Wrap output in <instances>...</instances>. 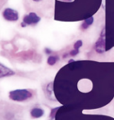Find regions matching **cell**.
I'll use <instances>...</instances> for the list:
<instances>
[{
    "label": "cell",
    "instance_id": "1",
    "mask_svg": "<svg viewBox=\"0 0 114 120\" xmlns=\"http://www.w3.org/2000/svg\"><path fill=\"white\" fill-rule=\"evenodd\" d=\"M32 97V93L27 89H17L9 92V98L13 101H24Z\"/></svg>",
    "mask_w": 114,
    "mask_h": 120
},
{
    "label": "cell",
    "instance_id": "2",
    "mask_svg": "<svg viewBox=\"0 0 114 120\" xmlns=\"http://www.w3.org/2000/svg\"><path fill=\"white\" fill-rule=\"evenodd\" d=\"M3 17L7 21L15 22V21H18L19 14H18V12L15 9H12V8H5L4 9V11H3Z\"/></svg>",
    "mask_w": 114,
    "mask_h": 120
},
{
    "label": "cell",
    "instance_id": "3",
    "mask_svg": "<svg viewBox=\"0 0 114 120\" xmlns=\"http://www.w3.org/2000/svg\"><path fill=\"white\" fill-rule=\"evenodd\" d=\"M40 21H41V18L35 12H30V13L24 15V19H23V22L26 25H35Z\"/></svg>",
    "mask_w": 114,
    "mask_h": 120
},
{
    "label": "cell",
    "instance_id": "4",
    "mask_svg": "<svg viewBox=\"0 0 114 120\" xmlns=\"http://www.w3.org/2000/svg\"><path fill=\"white\" fill-rule=\"evenodd\" d=\"M105 29H103L98 40L96 41L95 43V51L98 52V53H102L106 51V48H105V44H106V39H105Z\"/></svg>",
    "mask_w": 114,
    "mask_h": 120
},
{
    "label": "cell",
    "instance_id": "5",
    "mask_svg": "<svg viewBox=\"0 0 114 120\" xmlns=\"http://www.w3.org/2000/svg\"><path fill=\"white\" fill-rule=\"evenodd\" d=\"M43 114H44V111H43L41 108L35 107V108H33V109L30 111V115H31L33 118H40V117H41Z\"/></svg>",
    "mask_w": 114,
    "mask_h": 120
},
{
    "label": "cell",
    "instance_id": "6",
    "mask_svg": "<svg viewBox=\"0 0 114 120\" xmlns=\"http://www.w3.org/2000/svg\"><path fill=\"white\" fill-rule=\"evenodd\" d=\"M93 21H94V18L93 17H90L88 19H85V21L83 22V23L81 24V29L82 30H85L87 28H89L92 23H93Z\"/></svg>",
    "mask_w": 114,
    "mask_h": 120
},
{
    "label": "cell",
    "instance_id": "7",
    "mask_svg": "<svg viewBox=\"0 0 114 120\" xmlns=\"http://www.w3.org/2000/svg\"><path fill=\"white\" fill-rule=\"evenodd\" d=\"M13 74H14V72L11 69L6 68L5 66H3L1 64V78L6 77V76H9V75H13Z\"/></svg>",
    "mask_w": 114,
    "mask_h": 120
},
{
    "label": "cell",
    "instance_id": "8",
    "mask_svg": "<svg viewBox=\"0 0 114 120\" xmlns=\"http://www.w3.org/2000/svg\"><path fill=\"white\" fill-rule=\"evenodd\" d=\"M57 61H58V56L57 55H50L47 58V64L50 65V66H54Z\"/></svg>",
    "mask_w": 114,
    "mask_h": 120
},
{
    "label": "cell",
    "instance_id": "9",
    "mask_svg": "<svg viewBox=\"0 0 114 120\" xmlns=\"http://www.w3.org/2000/svg\"><path fill=\"white\" fill-rule=\"evenodd\" d=\"M82 40H77V41H75L74 42V44H73V49H79L81 46H82Z\"/></svg>",
    "mask_w": 114,
    "mask_h": 120
},
{
    "label": "cell",
    "instance_id": "10",
    "mask_svg": "<svg viewBox=\"0 0 114 120\" xmlns=\"http://www.w3.org/2000/svg\"><path fill=\"white\" fill-rule=\"evenodd\" d=\"M78 52H79V49H73V50H72L71 52H69V55H71V56H75Z\"/></svg>",
    "mask_w": 114,
    "mask_h": 120
},
{
    "label": "cell",
    "instance_id": "11",
    "mask_svg": "<svg viewBox=\"0 0 114 120\" xmlns=\"http://www.w3.org/2000/svg\"><path fill=\"white\" fill-rule=\"evenodd\" d=\"M44 52H45L46 53H51V52H52V51H51L49 48H46V49L44 50Z\"/></svg>",
    "mask_w": 114,
    "mask_h": 120
},
{
    "label": "cell",
    "instance_id": "12",
    "mask_svg": "<svg viewBox=\"0 0 114 120\" xmlns=\"http://www.w3.org/2000/svg\"><path fill=\"white\" fill-rule=\"evenodd\" d=\"M34 1H40V0H34Z\"/></svg>",
    "mask_w": 114,
    "mask_h": 120
}]
</instances>
